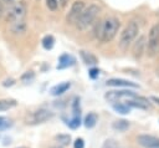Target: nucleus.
Returning <instances> with one entry per match:
<instances>
[{
	"mask_svg": "<svg viewBox=\"0 0 159 148\" xmlns=\"http://www.w3.org/2000/svg\"><path fill=\"white\" fill-rule=\"evenodd\" d=\"M120 27V21L114 16H107L94 26V36L101 42H109L114 39Z\"/></svg>",
	"mask_w": 159,
	"mask_h": 148,
	"instance_id": "1",
	"label": "nucleus"
},
{
	"mask_svg": "<svg viewBox=\"0 0 159 148\" xmlns=\"http://www.w3.org/2000/svg\"><path fill=\"white\" fill-rule=\"evenodd\" d=\"M138 32H139V25L135 21H130L120 34V37H119V47H120V50L127 51L128 47L134 42Z\"/></svg>",
	"mask_w": 159,
	"mask_h": 148,
	"instance_id": "2",
	"label": "nucleus"
},
{
	"mask_svg": "<svg viewBox=\"0 0 159 148\" xmlns=\"http://www.w3.org/2000/svg\"><path fill=\"white\" fill-rule=\"evenodd\" d=\"M99 6L98 5H94V4H91L88 5L87 7H84L83 12L81 14L78 21L76 22V26L78 30H86L88 26H91L93 24V21L96 20V17L98 16L99 14Z\"/></svg>",
	"mask_w": 159,
	"mask_h": 148,
	"instance_id": "3",
	"label": "nucleus"
},
{
	"mask_svg": "<svg viewBox=\"0 0 159 148\" xmlns=\"http://www.w3.org/2000/svg\"><path fill=\"white\" fill-rule=\"evenodd\" d=\"M26 11H27L26 2H25V1H19V2L11 5L10 9L6 11L5 20H6L7 22H10V24L21 21V20H24V17H25V15H26Z\"/></svg>",
	"mask_w": 159,
	"mask_h": 148,
	"instance_id": "4",
	"label": "nucleus"
},
{
	"mask_svg": "<svg viewBox=\"0 0 159 148\" xmlns=\"http://www.w3.org/2000/svg\"><path fill=\"white\" fill-rule=\"evenodd\" d=\"M145 47L149 57H155L159 55V25H153L150 27Z\"/></svg>",
	"mask_w": 159,
	"mask_h": 148,
	"instance_id": "5",
	"label": "nucleus"
},
{
	"mask_svg": "<svg viewBox=\"0 0 159 148\" xmlns=\"http://www.w3.org/2000/svg\"><path fill=\"white\" fill-rule=\"evenodd\" d=\"M52 117H53L52 111H50L47 108H40L37 111L29 113L25 117V122H26V124H40V123H43V122L51 119Z\"/></svg>",
	"mask_w": 159,
	"mask_h": 148,
	"instance_id": "6",
	"label": "nucleus"
},
{
	"mask_svg": "<svg viewBox=\"0 0 159 148\" xmlns=\"http://www.w3.org/2000/svg\"><path fill=\"white\" fill-rule=\"evenodd\" d=\"M138 97V95H135L134 92L129 91V90H120V91H108L104 95V98L111 102V103H117V102H127L129 99H133Z\"/></svg>",
	"mask_w": 159,
	"mask_h": 148,
	"instance_id": "7",
	"label": "nucleus"
},
{
	"mask_svg": "<svg viewBox=\"0 0 159 148\" xmlns=\"http://www.w3.org/2000/svg\"><path fill=\"white\" fill-rule=\"evenodd\" d=\"M84 7H86V5H84V2L82 0H76L72 4V6H71V9H70V11L67 14V17H66L67 22L71 24V25H76V22L78 21L81 14L83 12Z\"/></svg>",
	"mask_w": 159,
	"mask_h": 148,
	"instance_id": "8",
	"label": "nucleus"
},
{
	"mask_svg": "<svg viewBox=\"0 0 159 148\" xmlns=\"http://www.w3.org/2000/svg\"><path fill=\"white\" fill-rule=\"evenodd\" d=\"M138 143L144 148H159V138L150 134H140L137 138Z\"/></svg>",
	"mask_w": 159,
	"mask_h": 148,
	"instance_id": "9",
	"label": "nucleus"
},
{
	"mask_svg": "<svg viewBox=\"0 0 159 148\" xmlns=\"http://www.w3.org/2000/svg\"><path fill=\"white\" fill-rule=\"evenodd\" d=\"M108 86H113V87H133L137 88L138 85L134 82H130L128 80H123V78H111L107 81Z\"/></svg>",
	"mask_w": 159,
	"mask_h": 148,
	"instance_id": "10",
	"label": "nucleus"
},
{
	"mask_svg": "<svg viewBox=\"0 0 159 148\" xmlns=\"http://www.w3.org/2000/svg\"><path fill=\"white\" fill-rule=\"evenodd\" d=\"M76 62V58L72 56V55H68V53H63L58 58V65H57V68H66V67H70V66H73Z\"/></svg>",
	"mask_w": 159,
	"mask_h": 148,
	"instance_id": "11",
	"label": "nucleus"
},
{
	"mask_svg": "<svg viewBox=\"0 0 159 148\" xmlns=\"http://www.w3.org/2000/svg\"><path fill=\"white\" fill-rule=\"evenodd\" d=\"M144 47H145V37H144V36H140V37L135 41V44H134V46H133V55H134L135 58H139V57L143 55Z\"/></svg>",
	"mask_w": 159,
	"mask_h": 148,
	"instance_id": "12",
	"label": "nucleus"
},
{
	"mask_svg": "<svg viewBox=\"0 0 159 148\" xmlns=\"http://www.w3.org/2000/svg\"><path fill=\"white\" fill-rule=\"evenodd\" d=\"M70 87H71V83L70 82H62V83H58V85L53 86L50 90V92H51L52 96H60V95L65 93Z\"/></svg>",
	"mask_w": 159,
	"mask_h": 148,
	"instance_id": "13",
	"label": "nucleus"
},
{
	"mask_svg": "<svg viewBox=\"0 0 159 148\" xmlns=\"http://www.w3.org/2000/svg\"><path fill=\"white\" fill-rule=\"evenodd\" d=\"M80 53H81V57H82V60H83V62H84L86 65H96V63L98 62L97 57H96L94 55H92L91 52L81 51Z\"/></svg>",
	"mask_w": 159,
	"mask_h": 148,
	"instance_id": "14",
	"label": "nucleus"
},
{
	"mask_svg": "<svg viewBox=\"0 0 159 148\" xmlns=\"http://www.w3.org/2000/svg\"><path fill=\"white\" fill-rule=\"evenodd\" d=\"M112 127H113V129H116L118 132H124L129 128V122L125 121V119H118V121L113 122Z\"/></svg>",
	"mask_w": 159,
	"mask_h": 148,
	"instance_id": "15",
	"label": "nucleus"
},
{
	"mask_svg": "<svg viewBox=\"0 0 159 148\" xmlns=\"http://www.w3.org/2000/svg\"><path fill=\"white\" fill-rule=\"evenodd\" d=\"M113 109L117 113L120 114H128L130 112V107L128 104H125L124 102H118V103H113Z\"/></svg>",
	"mask_w": 159,
	"mask_h": 148,
	"instance_id": "16",
	"label": "nucleus"
},
{
	"mask_svg": "<svg viewBox=\"0 0 159 148\" xmlns=\"http://www.w3.org/2000/svg\"><path fill=\"white\" fill-rule=\"evenodd\" d=\"M16 104H17V102L15 99H0V112L14 108Z\"/></svg>",
	"mask_w": 159,
	"mask_h": 148,
	"instance_id": "17",
	"label": "nucleus"
},
{
	"mask_svg": "<svg viewBox=\"0 0 159 148\" xmlns=\"http://www.w3.org/2000/svg\"><path fill=\"white\" fill-rule=\"evenodd\" d=\"M25 30H26V24L24 20L11 24V31L15 34H22V32H25Z\"/></svg>",
	"mask_w": 159,
	"mask_h": 148,
	"instance_id": "18",
	"label": "nucleus"
},
{
	"mask_svg": "<svg viewBox=\"0 0 159 148\" xmlns=\"http://www.w3.org/2000/svg\"><path fill=\"white\" fill-rule=\"evenodd\" d=\"M97 123V114L96 113H88L84 118V126L87 128H93Z\"/></svg>",
	"mask_w": 159,
	"mask_h": 148,
	"instance_id": "19",
	"label": "nucleus"
},
{
	"mask_svg": "<svg viewBox=\"0 0 159 148\" xmlns=\"http://www.w3.org/2000/svg\"><path fill=\"white\" fill-rule=\"evenodd\" d=\"M42 46L45 50H51L55 45V37L52 35H46L43 39H42Z\"/></svg>",
	"mask_w": 159,
	"mask_h": 148,
	"instance_id": "20",
	"label": "nucleus"
},
{
	"mask_svg": "<svg viewBox=\"0 0 159 148\" xmlns=\"http://www.w3.org/2000/svg\"><path fill=\"white\" fill-rule=\"evenodd\" d=\"M56 141L60 144L66 146V144H68L71 142V137H70V134H58V136H56Z\"/></svg>",
	"mask_w": 159,
	"mask_h": 148,
	"instance_id": "21",
	"label": "nucleus"
},
{
	"mask_svg": "<svg viewBox=\"0 0 159 148\" xmlns=\"http://www.w3.org/2000/svg\"><path fill=\"white\" fill-rule=\"evenodd\" d=\"M80 124H81L80 116H73V118L67 122V126H68L70 128H72V129H76L77 127H80Z\"/></svg>",
	"mask_w": 159,
	"mask_h": 148,
	"instance_id": "22",
	"label": "nucleus"
},
{
	"mask_svg": "<svg viewBox=\"0 0 159 148\" xmlns=\"http://www.w3.org/2000/svg\"><path fill=\"white\" fill-rule=\"evenodd\" d=\"M12 126V122L6 118V117H1L0 116V131H4V129H7L9 127Z\"/></svg>",
	"mask_w": 159,
	"mask_h": 148,
	"instance_id": "23",
	"label": "nucleus"
},
{
	"mask_svg": "<svg viewBox=\"0 0 159 148\" xmlns=\"http://www.w3.org/2000/svg\"><path fill=\"white\" fill-rule=\"evenodd\" d=\"M34 78H35V73H34L32 71H27V72H25V73L21 76V81L25 82V83H30V82H32Z\"/></svg>",
	"mask_w": 159,
	"mask_h": 148,
	"instance_id": "24",
	"label": "nucleus"
},
{
	"mask_svg": "<svg viewBox=\"0 0 159 148\" xmlns=\"http://www.w3.org/2000/svg\"><path fill=\"white\" fill-rule=\"evenodd\" d=\"M102 148H119V146L114 139H106L102 144Z\"/></svg>",
	"mask_w": 159,
	"mask_h": 148,
	"instance_id": "25",
	"label": "nucleus"
},
{
	"mask_svg": "<svg viewBox=\"0 0 159 148\" xmlns=\"http://www.w3.org/2000/svg\"><path fill=\"white\" fill-rule=\"evenodd\" d=\"M46 6H47L50 10L55 11V10L58 7V0H46Z\"/></svg>",
	"mask_w": 159,
	"mask_h": 148,
	"instance_id": "26",
	"label": "nucleus"
},
{
	"mask_svg": "<svg viewBox=\"0 0 159 148\" xmlns=\"http://www.w3.org/2000/svg\"><path fill=\"white\" fill-rule=\"evenodd\" d=\"M88 75H89V77H91V78H93V80H94V78H97V77H98V75H99V70L93 67V68H91V70H89Z\"/></svg>",
	"mask_w": 159,
	"mask_h": 148,
	"instance_id": "27",
	"label": "nucleus"
},
{
	"mask_svg": "<svg viewBox=\"0 0 159 148\" xmlns=\"http://www.w3.org/2000/svg\"><path fill=\"white\" fill-rule=\"evenodd\" d=\"M73 148H84V142L82 138H77L73 143Z\"/></svg>",
	"mask_w": 159,
	"mask_h": 148,
	"instance_id": "28",
	"label": "nucleus"
},
{
	"mask_svg": "<svg viewBox=\"0 0 159 148\" xmlns=\"http://www.w3.org/2000/svg\"><path fill=\"white\" fill-rule=\"evenodd\" d=\"M14 83H15V80H12V78H9V80H6V81H4V82H2V86L7 87V86H12Z\"/></svg>",
	"mask_w": 159,
	"mask_h": 148,
	"instance_id": "29",
	"label": "nucleus"
},
{
	"mask_svg": "<svg viewBox=\"0 0 159 148\" xmlns=\"http://www.w3.org/2000/svg\"><path fill=\"white\" fill-rule=\"evenodd\" d=\"M2 15H4V5H2V1L0 0V19L2 17Z\"/></svg>",
	"mask_w": 159,
	"mask_h": 148,
	"instance_id": "30",
	"label": "nucleus"
},
{
	"mask_svg": "<svg viewBox=\"0 0 159 148\" xmlns=\"http://www.w3.org/2000/svg\"><path fill=\"white\" fill-rule=\"evenodd\" d=\"M67 2H68V0H58V4H61L62 7H66Z\"/></svg>",
	"mask_w": 159,
	"mask_h": 148,
	"instance_id": "31",
	"label": "nucleus"
},
{
	"mask_svg": "<svg viewBox=\"0 0 159 148\" xmlns=\"http://www.w3.org/2000/svg\"><path fill=\"white\" fill-rule=\"evenodd\" d=\"M152 99H153L154 102H157V103L159 104V97H152Z\"/></svg>",
	"mask_w": 159,
	"mask_h": 148,
	"instance_id": "32",
	"label": "nucleus"
},
{
	"mask_svg": "<svg viewBox=\"0 0 159 148\" xmlns=\"http://www.w3.org/2000/svg\"><path fill=\"white\" fill-rule=\"evenodd\" d=\"M2 1H4V2H6V4H12L15 0H2Z\"/></svg>",
	"mask_w": 159,
	"mask_h": 148,
	"instance_id": "33",
	"label": "nucleus"
},
{
	"mask_svg": "<svg viewBox=\"0 0 159 148\" xmlns=\"http://www.w3.org/2000/svg\"><path fill=\"white\" fill-rule=\"evenodd\" d=\"M17 148H27V147H17Z\"/></svg>",
	"mask_w": 159,
	"mask_h": 148,
	"instance_id": "34",
	"label": "nucleus"
}]
</instances>
